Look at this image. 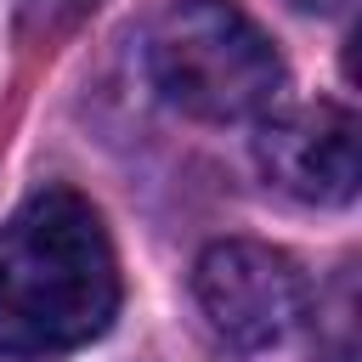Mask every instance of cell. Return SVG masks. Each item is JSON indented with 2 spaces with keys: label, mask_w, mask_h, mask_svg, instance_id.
Wrapping results in <instances>:
<instances>
[{
  "label": "cell",
  "mask_w": 362,
  "mask_h": 362,
  "mask_svg": "<svg viewBox=\"0 0 362 362\" xmlns=\"http://www.w3.org/2000/svg\"><path fill=\"white\" fill-rule=\"evenodd\" d=\"M192 294L232 351H272L305 322V272L255 238H221L192 266Z\"/></svg>",
  "instance_id": "cell-3"
},
{
  "label": "cell",
  "mask_w": 362,
  "mask_h": 362,
  "mask_svg": "<svg viewBox=\"0 0 362 362\" xmlns=\"http://www.w3.org/2000/svg\"><path fill=\"white\" fill-rule=\"evenodd\" d=\"M85 6H96V0H23V11L28 17H45V23H62V17L85 11Z\"/></svg>",
  "instance_id": "cell-5"
},
{
  "label": "cell",
  "mask_w": 362,
  "mask_h": 362,
  "mask_svg": "<svg viewBox=\"0 0 362 362\" xmlns=\"http://www.w3.org/2000/svg\"><path fill=\"white\" fill-rule=\"evenodd\" d=\"M153 90L204 124L260 119L283 96V51L232 0H170L141 45Z\"/></svg>",
  "instance_id": "cell-2"
},
{
  "label": "cell",
  "mask_w": 362,
  "mask_h": 362,
  "mask_svg": "<svg viewBox=\"0 0 362 362\" xmlns=\"http://www.w3.org/2000/svg\"><path fill=\"white\" fill-rule=\"evenodd\" d=\"M288 6H294V11H311V17H339L351 0H288Z\"/></svg>",
  "instance_id": "cell-6"
},
{
  "label": "cell",
  "mask_w": 362,
  "mask_h": 362,
  "mask_svg": "<svg viewBox=\"0 0 362 362\" xmlns=\"http://www.w3.org/2000/svg\"><path fill=\"white\" fill-rule=\"evenodd\" d=\"M119 260L102 215L74 187L34 192L0 226V356L51 362L107 334Z\"/></svg>",
  "instance_id": "cell-1"
},
{
  "label": "cell",
  "mask_w": 362,
  "mask_h": 362,
  "mask_svg": "<svg viewBox=\"0 0 362 362\" xmlns=\"http://www.w3.org/2000/svg\"><path fill=\"white\" fill-rule=\"evenodd\" d=\"M255 164L260 175L300 198V204H351L362 181L356 158V113L339 102H294L277 113H260L255 130Z\"/></svg>",
  "instance_id": "cell-4"
}]
</instances>
